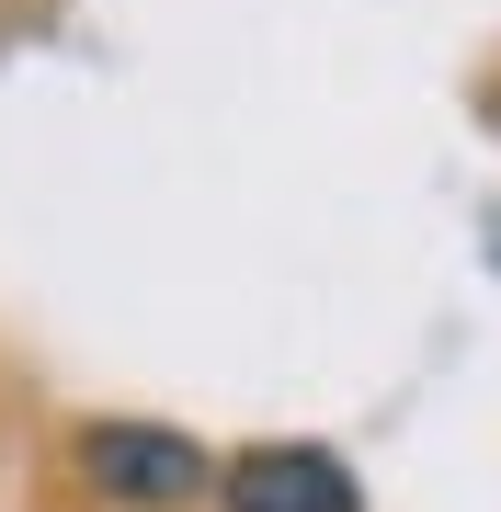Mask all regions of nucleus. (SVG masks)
<instances>
[{
	"label": "nucleus",
	"instance_id": "nucleus-1",
	"mask_svg": "<svg viewBox=\"0 0 501 512\" xmlns=\"http://www.w3.org/2000/svg\"><path fill=\"white\" fill-rule=\"evenodd\" d=\"M80 478H92L103 501H126V512H171V501H205V444L183 433H160V421H92L80 433Z\"/></svg>",
	"mask_w": 501,
	"mask_h": 512
},
{
	"label": "nucleus",
	"instance_id": "nucleus-2",
	"mask_svg": "<svg viewBox=\"0 0 501 512\" xmlns=\"http://www.w3.org/2000/svg\"><path fill=\"white\" fill-rule=\"evenodd\" d=\"M217 501L228 512H365V490L331 444H251V456L217 467Z\"/></svg>",
	"mask_w": 501,
	"mask_h": 512
}]
</instances>
